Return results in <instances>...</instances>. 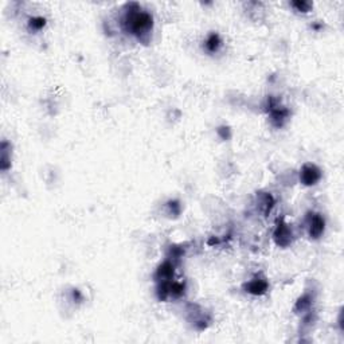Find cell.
<instances>
[{"label":"cell","mask_w":344,"mask_h":344,"mask_svg":"<svg viewBox=\"0 0 344 344\" xmlns=\"http://www.w3.org/2000/svg\"><path fill=\"white\" fill-rule=\"evenodd\" d=\"M273 239L280 248H288L293 244V239H295L293 231H292L291 226L288 225L284 219L278 220L274 233H273Z\"/></svg>","instance_id":"7a4b0ae2"},{"label":"cell","mask_w":344,"mask_h":344,"mask_svg":"<svg viewBox=\"0 0 344 344\" xmlns=\"http://www.w3.org/2000/svg\"><path fill=\"white\" fill-rule=\"evenodd\" d=\"M123 27L140 42L148 43L153 30V16L137 3H129L123 18Z\"/></svg>","instance_id":"6da1fadb"},{"label":"cell","mask_w":344,"mask_h":344,"mask_svg":"<svg viewBox=\"0 0 344 344\" xmlns=\"http://www.w3.org/2000/svg\"><path fill=\"white\" fill-rule=\"evenodd\" d=\"M291 5L296 11H299V12H304V14L309 12L312 7H313V4L309 3V1H293V3H291Z\"/></svg>","instance_id":"5bb4252c"},{"label":"cell","mask_w":344,"mask_h":344,"mask_svg":"<svg viewBox=\"0 0 344 344\" xmlns=\"http://www.w3.org/2000/svg\"><path fill=\"white\" fill-rule=\"evenodd\" d=\"M168 207L171 209L172 214L179 215V213H180V206L177 202H168Z\"/></svg>","instance_id":"9a60e30c"},{"label":"cell","mask_w":344,"mask_h":344,"mask_svg":"<svg viewBox=\"0 0 344 344\" xmlns=\"http://www.w3.org/2000/svg\"><path fill=\"white\" fill-rule=\"evenodd\" d=\"M173 274H175V262L167 259V261H164V262L156 269L155 280H156V282L171 281L172 278H173Z\"/></svg>","instance_id":"52a82bcc"},{"label":"cell","mask_w":344,"mask_h":344,"mask_svg":"<svg viewBox=\"0 0 344 344\" xmlns=\"http://www.w3.org/2000/svg\"><path fill=\"white\" fill-rule=\"evenodd\" d=\"M244 291L249 295H253V296H263L266 292L269 291V282L268 280L262 276H256L254 278H252L250 281L245 282L244 284Z\"/></svg>","instance_id":"8992f818"},{"label":"cell","mask_w":344,"mask_h":344,"mask_svg":"<svg viewBox=\"0 0 344 344\" xmlns=\"http://www.w3.org/2000/svg\"><path fill=\"white\" fill-rule=\"evenodd\" d=\"M186 291V285L184 282L180 281H171L170 282V297L172 299H179L184 295Z\"/></svg>","instance_id":"7c38bea8"},{"label":"cell","mask_w":344,"mask_h":344,"mask_svg":"<svg viewBox=\"0 0 344 344\" xmlns=\"http://www.w3.org/2000/svg\"><path fill=\"white\" fill-rule=\"evenodd\" d=\"M269 115H270V121L276 128H281L282 125L287 123L289 117V110L284 106L278 105V102L273 97H269L268 100Z\"/></svg>","instance_id":"3957f363"},{"label":"cell","mask_w":344,"mask_h":344,"mask_svg":"<svg viewBox=\"0 0 344 344\" xmlns=\"http://www.w3.org/2000/svg\"><path fill=\"white\" fill-rule=\"evenodd\" d=\"M312 305V296L311 295H302V296L296 301V305H295V312H306Z\"/></svg>","instance_id":"8fae6325"},{"label":"cell","mask_w":344,"mask_h":344,"mask_svg":"<svg viewBox=\"0 0 344 344\" xmlns=\"http://www.w3.org/2000/svg\"><path fill=\"white\" fill-rule=\"evenodd\" d=\"M11 145L7 141H3L0 145V170L7 171L11 167Z\"/></svg>","instance_id":"9c48e42d"},{"label":"cell","mask_w":344,"mask_h":344,"mask_svg":"<svg viewBox=\"0 0 344 344\" xmlns=\"http://www.w3.org/2000/svg\"><path fill=\"white\" fill-rule=\"evenodd\" d=\"M321 179V171L320 168L312 164V163H306L304 164L300 170V182L304 186H315L316 183Z\"/></svg>","instance_id":"5b68a950"},{"label":"cell","mask_w":344,"mask_h":344,"mask_svg":"<svg viewBox=\"0 0 344 344\" xmlns=\"http://www.w3.org/2000/svg\"><path fill=\"white\" fill-rule=\"evenodd\" d=\"M222 47V39L216 33H211L205 42V48L207 53L214 54L219 51V48Z\"/></svg>","instance_id":"30bf717a"},{"label":"cell","mask_w":344,"mask_h":344,"mask_svg":"<svg viewBox=\"0 0 344 344\" xmlns=\"http://www.w3.org/2000/svg\"><path fill=\"white\" fill-rule=\"evenodd\" d=\"M258 205H259V210L265 216L270 214V211L273 210V207L276 205V201L270 192H259L258 195Z\"/></svg>","instance_id":"ba28073f"},{"label":"cell","mask_w":344,"mask_h":344,"mask_svg":"<svg viewBox=\"0 0 344 344\" xmlns=\"http://www.w3.org/2000/svg\"><path fill=\"white\" fill-rule=\"evenodd\" d=\"M46 26V18L43 16H34L29 19V29L30 31H41Z\"/></svg>","instance_id":"4fadbf2b"},{"label":"cell","mask_w":344,"mask_h":344,"mask_svg":"<svg viewBox=\"0 0 344 344\" xmlns=\"http://www.w3.org/2000/svg\"><path fill=\"white\" fill-rule=\"evenodd\" d=\"M306 230L311 239H319L324 234L325 220L320 214L309 213L306 216Z\"/></svg>","instance_id":"277c9868"}]
</instances>
